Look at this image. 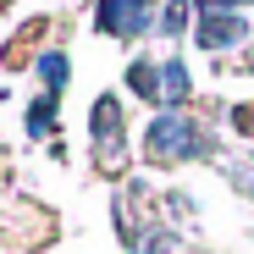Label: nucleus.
<instances>
[{"label": "nucleus", "mask_w": 254, "mask_h": 254, "mask_svg": "<svg viewBox=\"0 0 254 254\" xmlns=\"http://www.w3.org/2000/svg\"><path fill=\"white\" fill-rule=\"evenodd\" d=\"M144 149H149V160H160V166H177V160L204 155L210 138H204V127L188 122L183 111H160V116L149 122V133H144Z\"/></svg>", "instance_id": "1"}, {"label": "nucleus", "mask_w": 254, "mask_h": 254, "mask_svg": "<svg viewBox=\"0 0 254 254\" xmlns=\"http://www.w3.org/2000/svg\"><path fill=\"white\" fill-rule=\"evenodd\" d=\"M94 28L116 33V39H138L149 28V0H100L94 6Z\"/></svg>", "instance_id": "2"}, {"label": "nucleus", "mask_w": 254, "mask_h": 254, "mask_svg": "<svg viewBox=\"0 0 254 254\" xmlns=\"http://www.w3.org/2000/svg\"><path fill=\"white\" fill-rule=\"evenodd\" d=\"M89 127H94V144H100V160L105 166H116L122 160V105L105 94V100H94V111H89Z\"/></svg>", "instance_id": "3"}, {"label": "nucleus", "mask_w": 254, "mask_h": 254, "mask_svg": "<svg viewBox=\"0 0 254 254\" xmlns=\"http://www.w3.org/2000/svg\"><path fill=\"white\" fill-rule=\"evenodd\" d=\"M243 17H204L199 22V45L204 50H232V45H243Z\"/></svg>", "instance_id": "4"}, {"label": "nucleus", "mask_w": 254, "mask_h": 254, "mask_svg": "<svg viewBox=\"0 0 254 254\" xmlns=\"http://www.w3.org/2000/svg\"><path fill=\"white\" fill-rule=\"evenodd\" d=\"M188 89H193V77H188V66L172 56L160 66V100H188Z\"/></svg>", "instance_id": "5"}, {"label": "nucleus", "mask_w": 254, "mask_h": 254, "mask_svg": "<svg viewBox=\"0 0 254 254\" xmlns=\"http://www.w3.org/2000/svg\"><path fill=\"white\" fill-rule=\"evenodd\" d=\"M127 89H133V94H144V100H160V66L133 61V66H127Z\"/></svg>", "instance_id": "6"}, {"label": "nucleus", "mask_w": 254, "mask_h": 254, "mask_svg": "<svg viewBox=\"0 0 254 254\" xmlns=\"http://www.w3.org/2000/svg\"><path fill=\"white\" fill-rule=\"evenodd\" d=\"M56 111H61V94L33 100V111H28V133H33V138H45V127H56Z\"/></svg>", "instance_id": "7"}, {"label": "nucleus", "mask_w": 254, "mask_h": 254, "mask_svg": "<svg viewBox=\"0 0 254 254\" xmlns=\"http://www.w3.org/2000/svg\"><path fill=\"white\" fill-rule=\"evenodd\" d=\"M66 72H72V66H66V56H61V50H45V56H39V77H45V89H50V94H61Z\"/></svg>", "instance_id": "8"}, {"label": "nucleus", "mask_w": 254, "mask_h": 254, "mask_svg": "<svg viewBox=\"0 0 254 254\" xmlns=\"http://www.w3.org/2000/svg\"><path fill=\"white\" fill-rule=\"evenodd\" d=\"M188 11H193V0H172V6H166V17H160V33H166V39H183Z\"/></svg>", "instance_id": "9"}, {"label": "nucleus", "mask_w": 254, "mask_h": 254, "mask_svg": "<svg viewBox=\"0 0 254 254\" xmlns=\"http://www.w3.org/2000/svg\"><path fill=\"white\" fill-rule=\"evenodd\" d=\"M193 6H204L210 17H238V11L249 6V0H193Z\"/></svg>", "instance_id": "10"}]
</instances>
